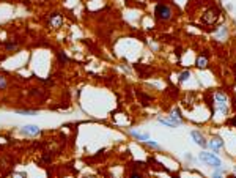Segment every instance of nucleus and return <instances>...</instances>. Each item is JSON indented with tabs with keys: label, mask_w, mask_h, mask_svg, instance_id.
Returning <instances> with one entry per match:
<instances>
[{
	"label": "nucleus",
	"mask_w": 236,
	"mask_h": 178,
	"mask_svg": "<svg viewBox=\"0 0 236 178\" xmlns=\"http://www.w3.org/2000/svg\"><path fill=\"white\" fill-rule=\"evenodd\" d=\"M200 158L203 162H208V164H211V166H214V167H220V164H222V161L219 159L217 156H216L214 153H208V152H201L200 153Z\"/></svg>",
	"instance_id": "f257e3e1"
},
{
	"label": "nucleus",
	"mask_w": 236,
	"mask_h": 178,
	"mask_svg": "<svg viewBox=\"0 0 236 178\" xmlns=\"http://www.w3.org/2000/svg\"><path fill=\"white\" fill-rule=\"evenodd\" d=\"M156 16L159 19H162V21H167V19H170V16H172V10H170V6L168 5H157L156 6Z\"/></svg>",
	"instance_id": "f03ea898"
},
{
	"label": "nucleus",
	"mask_w": 236,
	"mask_h": 178,
	"mask_svg": "<svg viewBox=\"0 0 236 178\" xmlns=\"http://www.w3.org/2000/svg\"><path fill=\"white\" fill-rule=\"evenodd\" d=\"M21 132L25 134V136H38V134L41 132V129L36 125H25V126H22Z\"/></svg>",
	"instance_id": "7ed1b4c3"
},
{
	"label": "nucleus",
	"mask_w": 236,
	"mask_h": 178,
	"mask_svg": "<svg viewBox=\"0 0 236 178\" xmlns=\"http://www.w3.org/2000/svg\"><path fill=\"white\" fill-rule=\"evenodd\" d=\"M216 99H217V107L222 113H227V96L224 93H217L216 95Z\"/></svg>",
	"instance_id": "20e7f679"
},
{
	"label": "nucleus",
	"mask_w": 236,
	"mask_h": 178,
	"mask_svg": "<svg viewBox=\"0 0 236 178\" xmlns=\"http://www.w3.org/2000/svg\"><path fill=\"white\" fill-rule=\"evenodd\" d=\"M191 136H192V139H194V142L197 143V145H200V147H206V145H208L206 140H205V137L201 136V134L198 132V131H192Z\"/></svg>",
	"instance_id": "39448f33"
},
{
	"label": "nucleus",
	"mask_w": 236,
	"mask_h": 178,
	"mask_svg": "<svg viewBox=\"0 0 236 178\" xmlns=\"http://www.w3.org/2000/svg\"><path fill=\"white\" fill-rule=\"evenodd\" d=\"M50 24H52L54 27H60L63 24V18L60 14H57V13H54V14L50 16Z\"/></svg>",
	"instance_id": "423d86ee"
},
{
	"label": "nucleus",
	"mask_w": 236,
	"mask_h": 178,
	"mask_svg": "<svg viewBox=\"0 0 236 178\" xmlns=\"http://www.w3.org/2000/svg\"><path fill=\"white\" fill-rule=\"evenodd\" d=\"M210 145H211V148H214V152H217L219 148H222V147H224V142H222L219 137H216V139H212L211 142H210Z\"/></svg>",
	"instance_id": "0eeeda50"
},
{
	"label": "nucleus",
	"mask_w": 236,
	"mask_h": 178,
	"mask_svg": "<svg viewBox=\"0 0 236 178\" xmlns=\"http://www.w3.org/2000/svg\"><path fill=\"white\" fill-rule=\"evenodd\" d=\"M132 136H134V137H137V139H140V140H145V142H146V140H150L148 134H140V132H136V131H134Z\"/></svg>",
	"instance_id": "6e6552de"
},
{
	"label": "nucleus",
	"mask_w": 236,
	"mask_h": 178,
	"mask_svg": "<svg viewBox=\"0 0 236 178\" xmlns=\"http://www.w3.org/2000/svg\"><path fill=\"white\" fill-rule=\"evenodd\" d=\"M57 55H58V60H60V62H62V63H66V62H68V57H66V54H63V52H58V54H57Z\"/></svg>",
	"instance_id": "1a4fd4ad"
},
{
	"label": "nucleus",
	"mask_w": 236,
	"mask_h": 178,
	"mask_svg": "<svg viewBox=\"0 0 236 178\" xmlns=\"http://www.w3.org/2000/svg\"><path fill=\"white\" fill-rule=\"evenodd\" d=\"M18 113H21V115H35L36 110H18Z\"/></svg>",
	"instance_id": "9d476101"
},
{
	"label": "nucleus",
	"mask_w": 236,
	"mask_h": 178,
	"mask_svg": "<svg viewBox=\"0 0 236 178\" xmlns=\"http://www.w3.org/2000/svg\"><path fill=\"white\" fill-rule=\"evenodd\" d=\"M216 172L212 173V178H222V167H216Z\"/></svg>",
	"instance_id": "9b49d317"
},
{
	"label": "nucleus",
	"mask_w": 236,
	"mask_h": 178,
	"mask_svg": "<svg viewBox=\"0 0 236 178\" xmlns=\"http://www.w3.org/2000/svg\"><path fill=\"white\" fill-rule=\"evenodd\" d=\"M16 48H18V46H16L14 43H8V44H6V49H8V51H14Z\"/></svg>",
	"instance_id": "f8f14e48"
},
{
	"label": "nucleus",
	"mask_w": 236,
	"mask_h": 178,
	"mask_svg": "<svg viewBox=\"0 0 236 178\" xmlns=\"http://www.w3.org/2000/svg\"><path fill=\"white\" fill-rule=\"evenodd\" d=\"M6 88V80L3 79V77H0V90Z\"/></svg>",
	"instance_id": "ddd939ff"
},
{
	"label": "nucleus",
	"mask_w": 236,
	"mask_h": 178,
	"mask_svg": "<svg viewBox=\"0 0 236 178\" xmlns=\"http://www.w3.org/2000/svg\"><path fill=\"white\" fill-rule=\"evenodd\" d=\"M205 63H206V60H205V58H198V60H197V65L200 66V68H201V66H206Z\"/></svg>",
	"instance_id": "4468645a"
},
{
	"label": "nucleus",
	"mask_w": 236,
	"mask_h": 178,
	"mask_svg": "<svg viewBox=\"0 0 236 178\" xmlns=\"http://www.w3.org/2000/svg\"><path fill=\"white\" fill-rule=\"evenodd\" d=\"M146 143L150 147H153V148H159V145H157V143H154V142H151V140H146Z\"/></svg>",
	"instance_id": "2eb2a0df"
},
{
	"label": "nucleus",
	"mask_w": 236,
	"mask_h": 178,
	"mask_svg": "<svg viewBox=\"0 0 236 178\" xmlns=\"http://www.w3.org/2000/svg\"><path fill=\"white\" fill-rule=\"evenodd\" d=\"M189 76H191V74H189V73H183V74H181V77H180V79H181V80H186V79H187Z\"/></svg>",
	"instance_id": "dca6fc26"
},
{
	"label": "nucleus",
	"mask_w": 236,
	"mask_h": 178,
	"mask_svg": "<svg viewBox=\"0 0 236 178\" xmlns=\"http://www.w3.org/2000/svg\"><path fill=\"white\" fill-rule=\"evenodd\" d=\"M131 178H142V177L137 175V173H132V175H131Z\"/></svg>",
	"instance_id": "f3484780"
},
{
	"label": "nucleus",
	"mask_w": 236,
	"mask_h": 178,
	"mask_svg": "<svg viewBox=\"0 0 236 178\" xmlns=\"http://www.w3.org/2000/svg\"><path fill=\"white\" fill-rule=\"evenodd\" d=\"M14 178H25L24 175H14Z\"/></svg>",
	"instance_id": "a211bd4d"
},
{
	"label": "nucleus",
	"mask_w": 236,
	"mask_h": 178,
	"mask_svg": "<svg viewBox=\"0 0 236 178\" xmlns=\"http://www.w3.org/2000/svg\"><path fill=\"white\" fill-rule=\"evenodd\" d=\"M235 170H236V167H235Z\"/></svg>",
	"instance_id": "6ab92c4d"
}]
</instances>
